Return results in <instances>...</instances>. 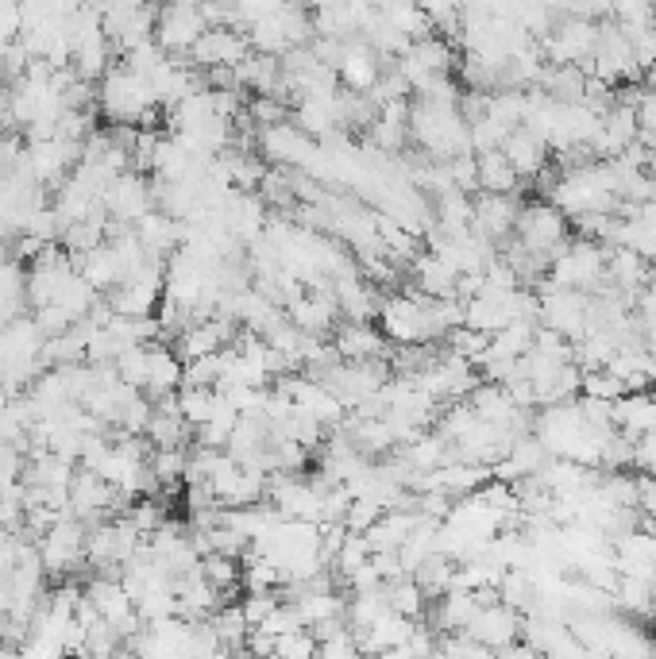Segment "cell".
Here are the masks:
<instances>
[{
	"label": "cell",
	"mask_w": 656,
	"mask_h": 659,
	"mask_svg": "<svg viewBox=\"0 0 656 659\" xmlns=\"http://www.w3.org/2000/svg\"><path fill=\"white\" fill-rule=\"evenodd\" d=\"M151 100H155V89L147 77L131 74V70L108 74V85H105V113L108 116H116V120H144Z\"/></svg>",
	"instance_id": "6da1fadb"
},
{
	"label": "cell",
	"mask_w": 656,
	"mask_h": 659,
	"mask_svg": "<svg viewBox=\"0 0 656 659\" xmlns=\"http://www.w3.org/2000/svg\"><path fill=\"white\" fill-rule=\"evenodd\" d=\"M159 39L167 46H198L201 15L193 12V8H174V12H167V20H162Z\"/></svg>",
	"instance_id": "7a4b0ae2"
}]
</instances>
